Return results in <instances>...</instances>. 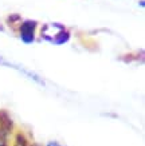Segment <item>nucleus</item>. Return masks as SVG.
I'll return each instance as SVG.
<instances>
[{"instance_id":"nucleus-1","label":"nucleus","mask_w":145,"mask_h":146,"mask_svg":"<svg viewBox=\"0 0 145 146\" xmlns=\"http://www.w3.org/2000/svg\"><path fill=\"white\" fill-rule=\"evenodd\" d=\"M34 28H35V23L34 22H26L22 26V38L26 40V42H31V40H32Z\"/></svg>"},{"instance_id":"nucleus-3","label":"nucleus","mask_w":145,"mask_h":146,"mask_svg":"<svg viewBox=\"0 0 145 146\" xmlns=\"http://www.w3.org/2000/svg\"><path fill=\"white\" fill-rule=\"evenodd\" d=\"M48 146H59V145H57V143H50Z\"/></svg>"},{"instance_id":"nucleus-2","label":"nucleus","mask_w":145,"mask_h":146,"mask_svg":"<svg viewBox=\"0 0 145 146\" xmlns=\"http://www.w3.org/2000/svg\"><path fill=\"white\" fill-rule=\"evenodd\" d=\"M7 138H8V130L0 127V146H7Z\"/></svg>"}]
</instances>
